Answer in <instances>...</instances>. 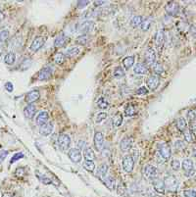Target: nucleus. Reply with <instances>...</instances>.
I'll return each mask as SVG.
<instances>
[{
    "mask_svg": "<svg viewBox=\"0 0 196 197\" xmlns=\"http://www.w3.org/2000/svg\"><path fill=\"white\" fill-rule=\"evenodd\" d=\"M35 175H36L37 179L39 180V182H41L43 184H50V183H52V182H51V180L49 178H47L46 176L40 174L39 172H37V171L35 172Z\"/></svg>",
    "mask_w": 196,
    "mask_h": 197,
    "instance_id": "nucleus-34",
    "label": "nucleus"
},
{
    "mask_svg": "<svg viewBox=\"0 0 196 197\" xmlns=\"http://www.w3.org/2000/svg\"><path fill=\"white\" fill-rule=\"evenodd\" d=\"M8 155V151L7 150H1L0 151V162L5 160V158Z\"/></svg>",
    "mask_w": 196,
    "mask_h": 197,
    "instance_id": "nucleus-54",
    "label": "nucleus"
},
{
    "mask_svg": "<svg viewBox=\"0 0 196 197\" xmlns=\"http://www.w3.org/2000/svg\"><path fill=\"white\" fill-rule=\"evenodd\" d=\"M40 97V93L37 90H31V91L27 92L25 96V100L27 103L29 104H33L35 101H37Z\"/></svg>",
    "mask_w": 196,
    "mask_h": 197,
    "instance_id": "nucleus-16",
    "label": "nucleus"
},
{
    "mask_svg": "<svg viewBox=\"0 0 196 197\" xmlns=\"http://www.w3.org/2000/svg\"><path fill=\"white\" fill-rule=\"evenodd\" d=\"M25 175V169L24 168H19L17 169V171H16V176H18V178H22Z\"/></svg>",
    "mask_w": 196,
    "mask_h": 197,
    "instance_id": "nucleus-53",
    "label": "nucleus"
},
{
    "mask_svg": "<svg viewBox=\"0 0 196 197\" xmlns=\"http://www.w3.org/2000/svg\"><path fill=\"white\" fill-rule=\"evenodd\" d=\"M52 74H53V70L51 67H44V68L39 71L37 78L39 81H46L52 76Z\"/></svg>",
    "mask_w": 196,
    "mask_h": 197,
    "instance_id": "nucleus-14",
    "label": "nucleus"
},
{
    "mask_svg": "<svg viewBox=\"0 0 196 197\" xmlns=\"http://www.w3.org/2000/svg\"><path fill=\"white\" fill-rule=\"evenodd\" d=\"M82 166H84V168L88 172H93L95 170V164H94L92 160H85Z\"/></svg>",
    "mask_w": 196,
    "mask_h": 197,
    "instance_id": "nucleus-31",
    "label": "nucleus"
},
{
    "mask_svg": "<svg viewBox=\"0 0 196 197\" xmlns=\"http://www.w3.org/2000/svg\"><path fill=\"white\" fill-rule=\"evenodd\" d=\"M193 155H194V157L196 158V148H195L194 150H193Z\"/></svg>",
    "mask_w": 196,
    "mask_h": 197,
    "instance_id": "nucleus-62",
    "label": "nucleus"
},
{
    "mask_svg": "<svg viewBox=\"0 0 196 197\" xmlns=\"http://www.w3.org/2000/svg\"><path fill=\"white\" fill-rule=\"evenodd\" d=\"M134 56H128V57H125L124 60H123V65L124 67L127 70H128L129 68H131V67L133 66V64H134Z\"/></svg>",
    "mask_w": 196,
    "mask_h": 197,
    "instance_id": "nucleus-28",
    "label": "nucleus"
},
{
    "mask_svg": "<svg viewBox=\"0 0 196 197\" xmlns=\"http://www.w3.org/2000/svg\"><path fill=\"white\" fill-rule=\"evenodd\" d=\"M152 23H153V19L151 17H148L146 19H144L142 21V23H141V25H140V30H143V31L148 30L149 29H150Z\"/></svg>",
    "mask_w": 196,
    "mask_h": 197,
    "instance_id": "nucleus-26",
    "label": "nucleus"
},
{
    "mask_svg": "<svg viewBox=\"0 0 196 197\" xmlns=\"http://www.w3.org/2000/svg\"><path fill=\"white\" fill-rule=\"evenodd\" d=\"M143 21V18L141 17V16H134L132 19H131V26L132 27H138L141 25V23H142Z\"/></svg>",
    "mask_w": 196,
    "mask_h": 197,
    "instance_id": "nucleus-37",
    "label": "nucleus"
},
{
    "mask_svg": "<svg viewBox=\"0 0 196 197\" xmlns=\"http://www.w3.org/2000/svg\"><path fill=\"white\" fill-rule=\"evenodd\" d=\"M123 124V116H122V114H116L115 116L113 117V125L115 126V127L119 128L122 126Z\"/></svg>",
    "mask_w": 196,
    "mask_h": 197,
    "instance_id": "nucleus-35",
    "label": "nucleus"
},
{
    "mask_svg": "<svg viewBox=\"0 0 196 197\" xmlns=\"http://www.w3.org/2000/svg\"><path fill=\"white\" fill-rule=\"evenodd\" d=\"M107 173H108V166L107 164H101L99 167L97 168L96 171V175L99 179L103 180L104 178L107 176Z\"/></svg>",
    "mask_w": 196,
    "mask_h": 197,
    "instance_id": "nucleus-22",
    "label": "nucleus"
},
{
    "mask_svg": "<svg viewBox=\"0 0 196 197\" xmlns=\"http://www.w3.org/2000/svg\"><path fill=\"white\" fill-rule=\"evenodd\" d=\"M106 1H95L94 2V4H95V6H101V5H103V4H105Z\"/></svg>",
    "mask_w": 196,
    "mask_h": 197,
    "instance_id": "nucleus-58",
    "label": "nucleus"
},
{
    "mask_svg": "<svg viewBox=\"0 0 196 197\" xmlns=\"http://www.w3.org/2000/svg\"><path fill=\"white\" fill-rule=\"evenodd\" d=\"M113 76L116 78H124L125 77V71L123 70V68H121V67H117V68H115V70H114Z\"/></svg>",
    "mask_w": 196,
    "mask_h": 197,
    "instance_id": "nucleus-38",
    "label": "nucleus"
},
{
    "mask_svg": "<svg viewBox=\"0 0 196 197\" xmlns=\"http://www.w3.org/2000/svg\"><path fill=\"white\" fill-rule=\"evenodd\" d=\"M153 187L154 189L158 192V193L161 194H164L165 193V183H164V180H160V179H155L153 180Z\"/></svg>",
    "mask_w": 196,
    "mask_h": 197,
    "instance_id": "nucleus-19",
    "label": "nucleus"
},
{
    "mask_svg": "<svg viewBox=\"0 0 196 197\" xmlns=\"http://www.w3.org/2000/svg\"><path fill=\"white\" fill-rule=\"evenodd\" d=\"M5 89L7 90L8 92H13L14 90V86H13V84L10 81H7L5 84Z\"/></svg>",
    "mask_w": 196,
    "mask_h": 197,
    "instance_id": "nucleus-51",
    "label": "nucleus"
},
{
    "mask_svg": "<svg viewBox=\"0 0 196 197\" xmlns=\"http://www.w3.org/2000/svg\"><path fill=\"white\" fill-rule=\"evenodd\" d=\"M146 84L147 87L151 90V91H154L157 89V87L160 84V78L159 76H151L147 78L146 81Z\"/></svg>",
    "mask_w": 196,
    "mask_h": 197,
    "instance_id": "nucleus-10",
    "label": "nucleus"
},
{
    "mask_svg": "<svg viewBox=\"0 0 196 197\" xmlns=\"http://www.w3.org/2000/svg\"><path fill=\"white\" fill-rule=\"evenodd\" d=\"M68 156H69L70 160L74 163L81 162L82 154H81V151L78 148H71L68 152Z\"/></svg>",
    "mask_w": 196,
    "mask_h": 197,
    "instance_id": "nucleus-7",
    "label": "nucleus"
},
{
    "mask_svg": "<svg viewBox=\"0 0 196 197\" xmlns=\"http://www.w3.org/2000/svg\"><path fill=\"white\" fill-rule=\"evenodd\" d=\"M133 146V139L131 137H125L121 140L120 148L123 152H128Z\"/></svg>",
    "mask_w": 196,
    "mask_h": 197,
    "instance_id": "nucleus-12",
    "label": "nucleus"
},
{
    "mask_svg": "<svg viewBox=\"0 0 196 197\" xmlns=\"http://www.w3.org/2000/svg\"><path fill=\"white\" fill-rule=\"evenodd\" d=\"M171 166H172V170H175V171H179V168H180V162L179 160H176V159H174L171 162Z\"/></svg>",
    "mask_w": 196,
    "mask_h": 197,
    "instance_id": "nucleus-47",
    "label": "nucleus"
},
{
    "mask_svg": "<svg viewBox=\"0 0 196 197\" xmlns=\"http://www.w3.org/2000/svg\"><path fill=\"white\" fill-rule=\"evenodd\" d=\"M9 30H1L0 31V43H3L5 42L8 37H9Z\"/></svg>",
    "mask_w": 196,
    "mask_h": 197,
    "instance_id": "nucleus-43",
    "label": "nucleus"
},
{
    "mask_svg": "<svg viewBox=\"0 0 196 197\" xmlns=\"http://www.w3.org/2000/svg\"><path fill=\"white\" fill-rule=\"evenodd\" d=\"M94 27H95V23L93 21H90V20H88V21H84L77 26V33L86 34V33H90V31L94 29Z\"/></svg>",
    "mask_w": 196,
    "mask_h": 197,
    "instance_id": "nucleus-1",
    "label": "nucleus"
},
{
    "mask_svg": "<svg viewBox=\"0 0 196 197\" xmlns=\"http://www.w3.org/2000/svg\"><path fill=\"white\" fill-rule=\"evenodd\" d=\"M44 42H45V38L42 37H35L33 42L30 44V50L33 52H37V51L41 48V47L44 45Z\"/></svg>",
    "mask_w": 196,
    "mask_h": 197,
    "instance_id": "nucleus-13",
    "label": "nucleus"
},
{
    "mask_svg": "<svg viewBox=\"0 0 196 197\" xmlns=\"http://www.w3.org/2000/svg\"><path fill=\"white\" fill-rule=\"evenodd\" d=\"M189 31H190V33H191L192 37H193L194 38H196V27H194V26H190Z\"/></svg>",
    "mask_w": 196,
    "mask_h": 197,
    "instance_id": "nucleus-55",
    "label": "nucleus"
},
{
    "mask_svg": "<svg viewBox=\"0 0 196 197\" xmlns=\"http://www.w3.org/2000/svg\"><path fill=\"white\" fill-rule=\"evenodd\" d=\"M2 52H3V49H2V47L0 46V56H1V54H2Z\"/></svg>",
    "mask_w": 196,
    "mask_h": 197,
    "instance_id": "nucleus-61",
    "label": "nucleus"
},
{
    "mask_svg": "<svg viewBox=\"0 0 196 197\" xmlns=\"http://www.w3.org/2000/svg\"><path fill=\"white\" fill-rule=\"evenodd\" d=\"M195 112H196V110H195Z\"/></svg>",
    "mask_w": 196,
    "mask_h": 197,
    "instance_id": "nucleus-63",
    "label": "nucleus"
},
{
    "mask_svg": "<svg viewBox=\"0 0 196 197\" xmlns=\"http://www.w3.org/2000/svg\"><path fill=\"white\" fill-rule=\"evenodd\" d=\"M58 146L60 148V150L62 151H66L70 148L71 145V138L66 133H62L58 136Z\"/></svg>",
    "mask_w": 196,
    "mask_h": 197,
    "instance_id": "nucleus-3",
    "label": "nucleus"
},
{
    "mask_svg": "<svg viewBox=\"0 0 196 197\" xmlns=\"http://www.w3.org/2000/svg\"><path fill=\"white\" fill-rule=\"evenodd\" d=\"M143 175L145 176L146 179L154 180L155 179H157L158 171H157V168L153 166V165H147L143 169Z\"/></svg>",
    "mask_w": 196,
    "mask_h": 197,
    "instance_id": "nucleus-5",
    "label": "nucleus"
},
{
    "mask_svg": "<svg viewBox=\"0 0 196 197\" xmlns=\"http://www.w3.org/2000/svg\"><path fill=\"white\" fill-rule=\"evenodd\" d=\"M2 197H12V194H10V193H4L2 195Z\"/></svg>",
    "mask_w": 196,
    "mask_h": 197,
    "instance_id": "nucleus-60",
    "label": "nucleus"
},
{
    "mask_svg": "<svg viewBox=\"0 0 196 197\" xmlns=\"http://www.w3.org/2000/svg\"><path fill=\"white\" fill-rule=\"evenodd\" d=\"M165 42V34H164V31L163 30H159L157 31L156 33V37H155V43L158 48L162 47L163 44Z\"/></svg>",
    "mask_w": 196,
    "mask_h": 197,
    "instance_id": "nucleus-24",
    "label": "nucleus"
},
{
    "mask_svg": "<svg viewBox=\"0 0 196 197\" xmlns=\"http://www.w3.org/2000/svg\"><path fill=\"white\" fill-rule=\"evenodd\" d=\"M159 153H160V156L162 157L164 160H169L172 156V149L169 146V144L163 143V144H161L159 147Z\"/></svg>",
    "mask_w": 196,
    "mask_h": 197,
    "instance_id": "nucleus-9",
    "label": "nucleus"
},
{
    "mask_svg": "<svg viewBox=\"0 0 196 197\" xmlns=\"http://www.w3.org/2000/svg\"><path fill=\"white\" fill-rule=\"evenodd\" d=\"M183 194L185 197H196V192L193 189H186L184 190Z\"/></svg>",
    "mask_w": 196,
    "mask_h": 197,
    "instance_id": "nucleus-49",
    "label": "nucleus"
},
{
    "mask_svg": "<svg viewBox=\"0 0 196 197\" xmlns=\"http://www.w3.org/2000/svg\"><path fill=\"white\" fill-rule=\"evenodd\" d=\"M4 17H5V16H4V14L2 13V12H0V22H2L3 20H4Z\"/></svg>",
    "mask_w": 196,
    "mask_h": 197,
    "instance_id": "nucleus-59",
    "label": "nucleus"
},
{
    "mask_svg": "<svg viewBox=\"0 0 196 197\" xmlns=\"http://www.w3.org/2000/svg\"><path fill=\"white\" fill-rule=\"evenodd\" d=\"M153 71H154V73L156 75H159V76H160V75L164 72V68H163L162 65L158 63V64H155L154 67H153Z\"/></svg>",
    "mask_w": 196,
    "mask_h": 197,
    "instance_id": "nucleus-45",
    "label": "nucleus"
},
{
    "mask_svg": "<svg viewBox=\"0 0 196 197\" xmlns=\"http://www.w3.org/2000/svg\"><path fill=\"white\" fill-rule=\"evenodd\" d=\"M182 132H183L184 139H185L187 142H192V141H193V138H192V132L190 129H185Z\"/></svg>",
    "mask_w": 196,
    "mask_h": 197,
    "instance_id": "nucleus-42",
    "label": "nucleus"
},
{
    "mask_svg": "<svg viewBox=\"0 0 196 197\" xmlns=\"http://www.w3.org/2000/svg\"><path fill=\"white\" fill-rule=\"evenodd\" d=\"M103 143H104L103 133L100 132H95V135H94V145H95V148L97 151L101 150L102 147H103Z\"/></svg>",
    "mask_w": 196,
    "mask_h": 197,
    "instance_id": "nucleus-17",
    "label": "nucleus"
},
{
    "mask_svg": "<svg viewBox=\"0 0 196 197\" xmlns=\"http://www.w3.org/2000/svg\"><path fill=\"white\" fill-rule=\"evenodd\" d=\"M65 61V54H63V53H57V54H55V56H54V62L56 63V64L58 65H61L63 64Z\"/></svg>",
    "mask_w": 196,
    "mask_h": 197,
    "instance_id": "nucleus-41",
    "label": "nucleus"
},
{
    "mask_svg": "<svg viewBox=\"0 0 196 197\" xmlns=\"http://www.w3.org/2000/svg\"><path fill=\"white\" fill-rule=\"evenodd\" d=\"M16 61V54L13 53V52H9L5 55V57H4V62H5V64L7 65H13Z\"/></svg>",
    "mask_w": 196,
    "mask_h": 197,
    "instance_id": "nucleus-29",
    "label": "nucleus"
},
{
    "mask_svg": "<svg viewBox=\"0 0 196 197\" xmlns=\"http://www.w3.org/2000/svg\"><path fill=\"white\" fill-rule=\"evenodd\" d=\"M84 156L85 160H93L94 159V152L91 147H85L84 151Z\"/></svg>",
    "mask_w": 196,
    "mask_h": 197,
    "instance_id": "nucleus-32",
    "label": "nucleus"
},
{
    "mask_svg": "<svg viewBox=\"0 0 196 197\" xmlns=\"http://www.w3.org/2000/svg\"><path fill=\"white\" fill-rule=\"evenodd\" d=\"M164 183H165V188H167L168 191L175 192L176 189H178L179 183H178V180H176L175 176H166L164 180Z\"/></svg>",
    "mask_w": 196,
    "mask_h": 197,
    "instance_id": "nucleus-2",
    "label": "nucleus"
},
{
    "mask_svg": "<svg viewBox=\"0 0 196 197\" xmlns=\"http://www.w3.org/2000/svg\"><path fill=\"white\" fill-rule=\"evenodd\" d=\"M35 113H36V107L33 104H29L24 109V115L27 119H33Z\"/></svg>",
    "mask_w": 196,
    "mask_h": 197,
    "instance_id": "nucleus-18",
    "label": "nucleus"
},
{
    "mask_svg": "<svg viewBox=\"0 0 196 197\" xmlns=\"http://www.w3.org/2000/svg\"><path fill=\"white\" fill-rule=\"evenodd\" d=\"M182 167L183 171H184V174H185L186 176L190 178V176H194V174H195L194 165H193V162H192L190 159H184L182 161Z\"/></svg>",
    "mask_w": 196,
    "mask_h": 197,
    "instance_id": "nucleus-4",
    "label": "nucleus"
},
{
    "mask_svg": "<svg viewBox=\"0 0 196 197\" xmlns=\"http://www.w3.org/2000/svg\"><path fill=\"white\" fill-rule=\"evenodd\" d=\"M66 39H67L66 34H65V33H61L60 35H58V37L55 38L54 46L57 47V48H60V47L64 46L65 42H66Z\"/></svg>",
    "mask_w": 196,
    "mask_h": 197,
    "instance_id": "nucleus-25",
    "label": "nucleus"
},
{
    "mask_svg": "<svg viewBox=\"0 0 196 197\" xmlns=\"http://www.w3.org/2000/svg\"><path fill=\"white\" fill-rule=\"evenodd\" d=\"M175 125H176V128H178L180 132H183L187 127L186 121H185L184 118H179V119L176 120V124Z\"/></svg>",
    "mask_w": 196,
    "mask_h": 197,
    "instance_id": "nucleus-30",
    "label": "nucleus"
},
{
    "mask_svg": "<svg viewBox=\"0 0 196 197\" xmlns=\"http://www.w3.org/2000/svg\"><path fill=\"white\" fill-rule=\"evenodd\" d=\"M80 54V48L78 47H71L65 52V57L67 58H73L77 55Z\"/></svg>",
    "mask_w": 196,
    "mask_h": 197,
    "instance_id": "nucleus-27",
    "label": "nucleus"
},
{
    "mask_svg": "<svg viewBox=\"0 0 196 197\" xmlns=\"http://www.w3.org/2000/svg\"><path fill=\"white\" fill-rule=\"evenodd\" d=\"M77 8H80V9H82V8H84L86 7L89 4V1H86V0H84V1H77Z\"/></svg>",
    "mask_w": 196,
    "mask_h": 197,
    "instance_id": "nucleus-52",
    "label": "nucleus"
},
{
    "mask_svg": "<svg viewBox=\"0 0 196 197\" xmlns=\"http://www.w3.org/2000/svg\"><path fill=\"white\" fill-rule=\"evenodd\" d=\"M125 115H127L128 117L134 116L135 113H136L135 107L132 104H128L127 107H125Z\"/></svg>",
    "mask_w": 196,
    "mask_h": 197,
    "instance_id": "nucleus-33",
    "label": "nucleus"
},
{
    "mask_svg": "<svg viewBox=\"0 0 196 197\" xmlns=\"http://www.w3.org/2000/svg\"><path fill=\"white\" fill-rule=\"evenodd\" d=\"M144 59H145V64L148 66H151L155 63L156 61V53L152 48H147L144 54Z\"/></svg>",
    "mask_w": 196,
    "mask_h": 197,
    "instance_id": "nucleus-11",
    "label": "nucleus"
},
{
    "mask_svg": "<svg viewBox=\"0 0 196 197\" xmlns=\"http://www.w3.org/2000/svg\"><path fill=\"white\" fill-rule=\"evenodd\" d=\"M107 117H108V114L106 112H99L95 117V123H97V124L102 123L104 120L107 119Z\"/></svg>",
    "mask_w": 196,
    "mask_h": 197,
    "instance_id": "nucleus-39",
    "label": "nucleus"
},
{
    "mask_svg": "<svg viewBox=\"0 0 196 197\" xmlns=\"http://www.w3.org/2000/svg\"><path fill=\"white\" fill-rule=\"evenodd\" d=\"M133 72L137 75H145L148 72V67L145 63H137L133 68Z\"/></svg>",
    "mask_w": 196,
    "mask_h": 197,
    "instance_id": "nucleus-21",
    "label": "nucleus"
},
{
    "mask_svg": "<svg viewBox=\"0 0 196 197\" xmlns=\"http://www.w3.org/2000/svg\"><path fill=\"white\" fill-rule=\"evenodd\" d=\"M35 123L39 127H42V126L46 125L48 123V113L46 111H40L36 117H35Z\"/></svg>",
    "mask_w": 196,
    "mask_h": 197,
    "instance_id": "nucleus-15",
    "label": "nucleus"
},
{
    "mask_svg": "<svg viewBox=\"0 0 196 197\" xmlns=\"http://www.w3.org/2000/svg\"><path fill=\"white\" fill-rule=\"evenodd\" d=\"M53 128H54L53 124L51 123V122H49V123H47L46 125L42 126V127L39 128V132H40V135H42L48 136V135H51V133H52Z\"/></svg>",
    "mask_w": 196,
    "mask_h": 197,
    "instance_id": "nucleus-20",
    "label": "nucleus"
},
{
    "mask_svg": "<svg viewBox=\"0 0 196 197\" xmlns=\"http://www.w3.org/2000/svg\"><path fill=\"white\" fill-rule=\"evenodd\" d=\"M96 104H97L98 108H99V109H103L104 110V109H107L109 107V102L106 100L104 97H100L99 99L97 100Z\"/></svg>",
    "mask_w": 196,
    "mask_h": 197,
    "instance_id": "nucleus-36",
    "label": "nucleus"
},
{
    "mask_svg": "<svg viewBox=\"0 0 196 197\" xmlns=\"http://www.w3.org/2000/svg\"><path fill=\"white\" fill-rule=\"evenodd\" d=\"M22 158H24V154H23L22 152L16 153V154H14V155H13V157H12V158H11L10 164H13V163H15V162H16V161H18V160L22 159Z\"/></svg>",
    "mask_w": 196,
    "mask_h": 197,
    "instance_id": "nucleus-46",
    "label": "nucleus"
},
{
    "mask_svg": "<svg viewBox=\"0 0 196 197\" xmlns=\"http://www.w3.org/2000/svg\"><path fill=\"white\" fill-rule=\"evenodd\" d=\"M191 132H193V135L196 136V122L191 123Z\"/></svg>",
    "mask_w": 196,
    "mask_h": 197,
    "instance_id": "nucleus-56",
    "label": "nucleus"
},
{
    "mask_svg": "<svg viewBox=\"0 0 196 197\" xmlns=\"http://www.w3.org/2000/svg\"><path fill=\"white\" fill-rule=\"evenodd\" d=\"M84 144V141H82V140L81 141H78V142H77V146H78V149H80V150H81V148H84V146H82Z\"/></svg>",
    "mask_w": 196,
    "mask_h": 197,
    "instance_id": "nucleus-57",
    "label": "nucleus"
},
{
    "mask_svg": "<svg viewBox=\"0 0 196 197\" xmlns=\"http://www.w3.org/2000/svg\"><path fill=\"white\" fill-rule=\"evenodd\" d=\"M175 148L176 150H182V149L185 148V144L182 140H176L175 142Z\"/></svg>",
    "mask_w": 196,
    "mask_h": 197,
    "instance_id": "nucleus-48",
    "label": "nucleus"
},
{
    "mask_svg": "<svg viewBox=\"0 0 196 197\" xmlns=\"http://www.w3.org/2000/svg\"><path fill=\"white\" fill-rule=\"evenodd\" d=\"M76 42L77 44H81V45H85L87 44L88 42V37H87V34H82L80 35L77 39H76Z\"/></svg>",
    "mask_w": 196,
    "mask_h": 197,
    "instance_id": "nucleus-40",
    "label": "nucleus"
},
{
    "mask_svg": "<svg viewBox=\"0 0 196 197\" xmlns=\"http://www.w3.org/2000/svg\"><path fill=\"white\" fill-rule=\"evenodd\" d=\"M165 10H166V12L169 15L175 16L179 11V6L176 2L169 1V2H167L166 5H165Z\"/></svg>",
    "mask_w": 196,
    "mask_h": 197,
    "instance_id": "nucleus-8",
    "label": "nucleus"
},
{
    "mask_svg": "<svg viewBox=\"0 0 196 197\" xmlns=\"http://www.w3.org/2000/svg\"><path fill=\"white\" fill-rule=\"evenodd\" d=\"M103 183L106 186V187L109 188L110 190H114L115 189V186H116V182H115V179L113 178L111 176H107L106 178H104L103 180Z\"/></svg>",
    "mask_w": 196,
    "mask_h": 197,
    "instance_id": "nucleus-23",
    "label": "nucleus"
},
{
    "mask_svg": "<svg viewBox=\"0 0 196 197\" xmlns=\"http://www.w3.org/2000/svg\"><path fill=\"white\" fill-rule=\"evenodd\" d=\"M122 165H123V169L125 173H131L134 167V159L131 155L125 156L122 161Z\"/></svg>",
    "mask_w": 196,
    "mask_h": 197,
    "instance_id": "nucleus-6",
    "label": "nucleus"
},
{
    "mask_svg": "<svg viewBox=\"0 0 196 197\" xmlns=\"http://www.w3.org/2000/svg\"><path fill=\"white\" fill-rule=\"evenodd\" d=\"M187 119L189 120L192 123H194L196 122V112L195 110H189V111L187 112Z\"/></svg>",
    "mask_w": 196,
    "mask_h": 197,
    "instance_id": "nucleus-44",
    "label": "nucleus"
},
{
    "mask_svg": "<svg viewBox=\"0 0 196 197\" xmlns=\"http://www.w3.org/2000/svg\"><path fill=\"white\" fill-rule=\"evenodd\" d=\"M135 93L137 94V95H144V94H147L148 93V90H147V88L145 87V86H141V87H139L138 89L136 90L135 91Z\"/></svg>",
    "mask_w": 196,
    "mask_h": 197,
    "instance_id": "nucleus-50",
    "label": "nucleus"
}]
</instances>
